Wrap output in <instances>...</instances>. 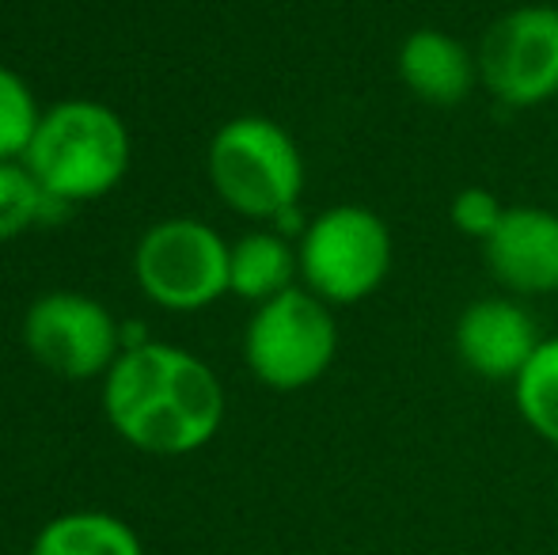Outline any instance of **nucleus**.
<instances>
[{
  "label": "nucleus",
  "instance_id": "1",
  "mask_svg": "<svg viewBox=\"0 0 558 555\" xmlns=\"http://www.w3.org/2000/svg\"><path fill=\"white\" fill-rule=\"evenodd\" d=\"M104 415L125 445L186 457L217 437L225 388L198 354L171 342L125 347L104 377Z\"/></svg>",
  "mask_w": 558,
  "mask_h": 555
},
{
  "label": "nucleus",
  "instance_id": "2",
  "mask_svg": "<svg viewBox=\"0 0 558 555\" xmlns=\"http://www.w3.org/2000/svg\"><path fill=\"white\" fill-rule=\"evenodd\" d=\"M23 164L43 183V191L65 206L104 198L130 168V134L107 104L65 99L43 111Z\"/></svg>",
  "mask_w": 558,
  "mask_h": 555
},
{
  "label": "nucleus",
  "instance_id": "3",
  "mask_svg": "<svg viewBox=\"0 0 558 555\" xmlns=\"http://www.w3.org/2000/svg\"><path fill=\"white\" fill-rule=\"evenodd\" d=\"M206 168L214 191L228 206L255 221H278L301 202L304 156L289 130L263 114H240L209 141Z\"/></svg>",
  "mask_w": 558,
  "mask_h": 555
},
{
  "label": "nucleus",
  "instance_id": "4",
  "mask_svg": "<svg viewBox=\"0 0 558 555\" xmlns=\"http://www.w3.org/2000/svg\"><path fill=\"white\" fill-rule=\"evenodd\" d=\"M338 354V327L331 304L312 289H286L258 304L243 335L251 373L274 393H301L331 370Z\"/></svg>",
  "mask_w": 558,
  "mask_h": 555
},
{
  "label": "nucleus",
  "instance_id": "5",
  "mask_svg": "<svg viewBox=\"0 0 558 555\" xmlns=\"http://www.w3.org/2000/svg\"><path fill=\"white\" fill-rule=\"evenodd\" d=\"M301 275L327 304H357L391 270V232L368 206H331L301 237Z\"/></svg>",
  "mask_w": 558,
  "mask_h": 555
},
{
  "label": "nucleus",
  "instance_id": "6",
  "mask_svg": "<svg viewBox=\"0 0 558 555\" xmlns=\"http://www.w3.org/2000/svg\"><path fill=\"white\" fill-rule=\"evenodd\" d=\"M228 260L232 248L221 232L194 217H171L137 240L133 275L141 293L160 309L198 312L228 293Z\"/></svg>",
  "mask_w": 558,
  "mask_h": 555
},
{
  "label": "nucleus",
  "instance_id": "7",
  "mask_svg": "<svg viewBox=\"0 0 558 555\" xmlns=\"http://www.w3.org/2000/svg\"><path fill=\"white\" fill-rule=\"evenodd\" d=\"M23 342L38 365L69 381L107 377L122 354V327L104 301L73 289H53L31 301Z\"/></svg>",
  "mask_w": 558,
  "mask_h": 555
},
{
  "label": "nucleus",
  "instance_id": "8",
  "mask_svg": "<svg viewBox=\"0 0 558 555\" xmlns=\"http://www.w3.org/2000/svg\"><path fill=\"white\" fill-rule=\"evenodd\" d=\"M478 81L506 107H539L558 96V8L506 12L478 46Z\"/></svg>",
  "mask_w": 558,
  "mask_h": 555
},
{
  "label": "nucleus",
  "instance_id": "9",
  "mask_svg": "<svg viewBox=\"0 0 558 555\" xmlns=\"http://www.w3.org/2000/svg\"><path fill=\"white\" fill-rule=\"evenodd\" d=\"M532 312L509 297H483L468 304L456 324V354L471 373L486 381H517L539 350Z\"/></svg>",
  "mask_w": 558,
  "mask_h": 555
},
{
  "label": "nucleus",
  "instance_id": "10",
  "mask_svg": "<svg viewBox=\"0 0 558 555\" xmlns=\"http://www.w3.org/2000/svg\"><path fill=\"white\" fill-rule=\"evenodd\" d=\"M490 275L517 297L558 289V214L539 206H509L483 244Z\"/></svg>",
  "mask_w": 558,
  "mask_h": 555
},
{
  "label": "nucleus",
  "instance_id": "11",
  "mask_svg": "<svg viewBox=\"0 0 558 555\" xmlns=\"http://www.w3.org/2000/svg\"><path fill=\"white\" fill-rule=\"evenodd\" d=\"M403 84L434 107H456L471 96L478 81V58L441 27H418L399 46Z\"/></svg>",
  "mask_w": 558,
  "mask_h": 555
},
{
  "label": "nucleus",
  "instance_id": "12",
  "mask_svg": "<svg viewBox=\"0 0 558 555\" xmlns=\"http://www.w3.org/2000/svg\"><path fill=\"white\" fill-rule=\"evenodd\" d=\"M296 270H301V255L289 248V240L281 232H247V237L232 244L228 293L266 304L278 293H286V289H293Z\"/></svg>",
  "mask_w": 558,
  "mask_h": 555
},
{
  "label": "nucleus",
  "instance_id": "13",
  "mask_svg": "<svg viewBox=\"0 0 558 555\" xmlns=\"http://www.w3.org/2000/svg\"><path fill=\"white\" fill-rule=\"evenodd\" d=\"M31 555H145V544L130 521L114 514L73 510L38 529Z\"/></svg>",
  "mask_w": 558,
  "mask_h": 555
},
{
  "label": "nucleus",
  "instance_id": "14",
  "mask_svg": "<svg viewBox=\"0 0 558 555\" xmlns=\"http://www.w3.org/2000/svg\"><path fill=\"white\" fill-rule=\"evenodd\" d=\"M513 400L532 434L558 445V339L539 342L532 362L513 381Z\"/></svg>",
  "mask_w": 558,
  "mask_h": 555
},
{
  "label": "nucleus",
  "instance_id": "15",
  "mask_svg": "<svg viewBox=\"0 0 558 555\" xmlns=\"http://www.w3.org/2000/svg\"><path fill=\"white\" fill-rule=\"evenodd\" d=\"M65 209V202L43 191V183L31 176V168L23 160L0 164V244L27 232L31 225L53 221Z\"/></svg>",
  "mask_w": 558,
  "mask_h": 555
},
{
  "label": "nucleus",
  "instance_id": "16",
  "mask_svg": "<svg viewBox=\"0 0 558 555\" xmlns=\"http://www.w3.org/2000/svg\"><path fill=\"white\" fill-rule=\"evenodd\" d=\"M38 122H43V111H38L31 84L15 69L0 65V164L27 160Z\"/></svg>",
  "mask_w": 558,
  "mask_h": 555
},
{
  "label": "nucleus",
  "instance_id": "17",
  "mask_svg": "<svg viewBox=\"0 0 558 555\" xmlns=\"http://www.w3.org/2000/svg\"><path fill=\"white\" fill-rule=\"evenodd\" d=\"M506 209L509 206H501L498 194L486 191V186H463L452 198V206H448V217H452L456 232L486 244V240L494 237V229L501 225V217H506Z\"/></svg>",
  "mask_w": 558,
  "mask_h": 555
}]
</instances>
